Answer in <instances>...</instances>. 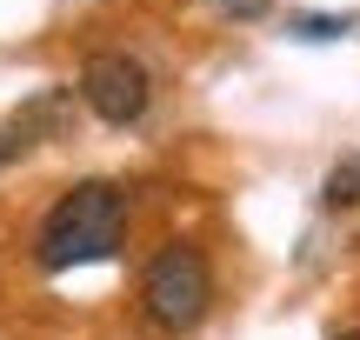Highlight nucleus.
<instances>
[{"label": "nucleus", "mask_w": 360, "mask_h": 340, "mask_svg": "<svg viewBox=\"0 0 360 340\" xmlns=\"http://www.w3.org/2000/svg\"><path fill=\"white\" fill-rule=\"evenodd\" d=\"M120 240H127V187H114V181H74L47 207L34 254H40L47 274H67V267L114 261Z\"/></svg>", "instance_id": "f257e3e1"}, {"label": "nucleus", "mask_w": 360, "mask_h": 340, "mask_svg": "<svg viewBox=\"0 0 360 340\" xmlns=\"http://www.w3.org/2000/svg\"><path fill=\"white\" fill-rule=\"evenodd\" d=\"M214 307V267L193 240H167L141 274V314L154 334H193Z\"/></svg>", "instance_id": "f03ea898"}, {"label": "nucleus", "mask_w": 360, "mask_h": 340, "mask_svg": "<svg viewBox=\"0 0 360 340\" xmlns=\"http://www.w3.org/2000/svg\"><path fill=\"white\" fill-rule=\"evenodd\" d=\"M80 100L107 127H134L147 114V100H154V80H147V67L134 53H94L80 67Z\"/></svg>", "instance_id": "7ed1b4c3"}, {"label": "nucleus", "mask_w": 360, "mask_h": 340, "mask_svg": "<svg viewBox=\"0 0 360 340\" xmlns=\"http://www.w3.org/2000/svg\"><path fill=\"white\" fill-rule=\"evenodd\" d=\"M287 27H294L300 40H347L360 20H354V13H294Z\"/></svg>", "instance_id": "20e7f679"}, {"label": "nucleus", "mask_w": 360, "mask_h": 340, "mask_svg": "<svg viewBox=\"0 0 360 340\" xmlns=\"http://www.w3.org/2000/svg\"><path fill=\"white\" fill-rule=\"evenodd\" d=\"M321 207H360V160H340L334 174H327V187H321Z\"/></svg>", "instance_id": "39448f33"}, {"label": "nucleus", "mask_w": 360, "mask_h": 340, "mask_svg": "<svg viewBox=\"0 0 360 340\" xmlns=\"http://www.w3.org/2000/svg\"><path fill=\"white\" fill-rule=\"evenodd\" d=\"M27 147H34V140H27V133H20V127L7 120V127H0V167H13V160H20Z\"/></svg>", "instance_id": "423d86ee"}, {"label": "nucleus", "mask_w": 360, "mask_h": 340, "mask_svg": "<svg viewBox=\"0 0 360 340\" xmlns=\"http://www.w3.org/2000/svg\"><path fill=\"white\" fill-rule=\"evenodd\" d=\"M207 7L233 13V20H254V13H267V0H207Z\"/></svg>", "instance_id": "0eeeda50"}, {"label": "nucleus", "mask_w": 360, "mask_h": 340, "mask_svg": "<svg viewBox=\"0 0 360 340\" xmlns=\"http://www.w3.org/2000/svg\"><path fill=\"white\" fill-rule=\"evenodd\" d=\"M340 340H360V327H354V334H340Z\"/></svg>", "instance_id": "6e6552de"}]
</instances>
